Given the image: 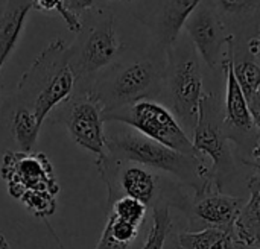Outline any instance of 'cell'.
I'll return each mask as SVG.
<instances>
[{"label":"cell","mask_w":260,"mask_h":249,"mask_svg":"<svg viewBox=\"0 0 260 249\" xmlns=\"http://www.w3.org/2000/svg\"><path fill=\"white\" fill-rule=\"evenodd\" d=\"M241 207L239 198L224 195L210 181L195 192L192 202L186 207L190 224L187 231L216 228L233 234V224Z\"/></svg>","instance_id":"12"},{"label":"cell","mask_w":260,"mask_h":249,"mask_svg":"<svg viewBox=\"0 0 260 249\" xmlns=\"http://www.w3.org/2000/svg\"><path fill=\"white\" fill-rule=\"evenodd\" d=\"M163 249H180L178 246V240H177V234L174 233V230L171 228L168 237H166V242H165V246Z\"/></svg>","instance_id":"26"},{"label":"cell","mask_w":260,"mask_h":249,"mask_svg":"<svg viewBox=\"0 0 260 249\" xmlns=\"http://www.w3.org/2000/svg\"><path fill=\"white\" fill-rule=\"evenodd\" d=\"M62 5H64V9L70 15H73L76 18H82V15L87 11L94 8L96 0H62Z\"/></svg>","instance_id":"25"},{"label":"cell","mask_w":260,"mask_h":249,"mask_svg":"<svg viewBox=\"0 0 260 249\" xmlns=\"http://www.w3.org/2000/svg\"><path fill=\"white\" fill-rule=\"evenodd\" d=\"M20 201L27 207V210L37 218L46 219L56 211V198L55 195L44 190H29L24 192Z\"/></svg>","instance_id":"23"},{"label":"cell","mask_w":260,"mask_h":249,"mask_svg":"<svg viewBox=\"0 0 260 249\" xmlns=\"http://www.w3.org/2000/svg\"><path fill=\"white\" fill-rule=\"evenodd\" d=\"M190 141L197 155H207L210 158L212 167L209 169V180L216 189L222 190V186L233 176L235 163L224 129L219 102L212 93H206L200 103L198 120Z\"/></svg>","instance_id":"7"},{"label":"cell","mask_w":260,"mask_h":249,"mask_svg":"<svg viewBox=\"0 0 260 249\" xmlns=\"http://www.w3.org/2000/svg\"><path fill=\"white\" fill-rule=\"evenodd\" d=\"M146 208L148 207L145 204L139 202L137 199L122 196L110 205V213L114 215L117 219L125 221V222L133 224L140 228V225L143 224L145 216H146Z\"/></svg>","instance_id":"22"},{"label":"cell","mask_w":260,"mask_h":249,"mask_svg":"<svg viewBox=\"0 0 260 249\" xmlns=\"http://www.w3.org/2000/svg\"><path fill=\"white\" fill-rule=\"evenodd\" d=\"M233 73L242 90V94L248 103L253 119L260 125V65L256 55H251L248 49L239 50L235 47L233 40Z\"/></svg>","instance_id":"14"},{"label":"cell","mask_w":260,"mask_h":249,"mask_svg":"<svg viewBox=\"0 0 260 249\" xmlns=\"http://www.w3.org/2000/svg\"><path fill=\"white\" fill-rule=\"evenodd\" d=\"M180 249H233V234L229 231L206 228L200 231H181L177 234Z\"/></svg>","instance_id":"17"},{"label":"cell","mask_w":260,"mask_h":249,"mask_svg":"<svg viewBox=\"0 0 260 249\" xmlns=\"http://www.w3.org/2000/svg\"><path fill=\"white\" fill-rule=\"evenodd\" d=\"M105 155L116 163H136L148 169L174 175L193 187L195 192L210 183L209 167L203 157L184 155L168 149L131 128L107 137Z\"/></svg>","instance_id":"2"},{"label":"cell","mask_w":260,"mask_h":249,"mask_svg":"<svg viewBox=\"0 0 260 249\" xmlns=\"http://www.w3.org/2000/svg\"><path fill=\"white\" fill-rule=\"evenodd\" d=\"M0 249H11L9 243L5 239V236H2V234H0Z\"/></svg>","instance_id":"28"},{"label":"cell","mask_w":260,"mask_h":249,"mask_svg":"<svg viewBox=\"0 0 260 249\" xmlns=\"http://www.w3.org/2000/svg\"><path fill=\"white\" fill-rule=\"evenodd\" d=\"M56 110L58 119L69 129L73 141L93 152L98 160L105 155L102 106L91 90H75L73 94Z\"/></svg>","instance_id":"8"},{"label":"cell","mask_w":260,"mask_h":249,"mask_svg":"<svg viewBox=\"0 0 260 249\" xmlns=\"http://www.w3.org/2000/svg\"><path fill=\"white\" fill-rule=\"evenodd\" d=\"M183 29L195 52L203 58L209 68H215L222 61L227 41L235 35L227 30V24L207 0L200 2L187 17Z\"/></svg>","instance_id":"10"},{"label":"cell","mask_w":260,"mask_h":249,"mask_svg":"<svg viewBox=\"0 0 260 249\" xmlns=\"http://www.w3.org/2000/svg\"><path fill=\"white\" fill-rule=\"evenodd\" d=\"M201 0H149L139 17L149 26L157 44L166 50L181 35L183 26Z\"/></svg>","instance_id":"13"},{"label":"cell","mask_w":260,"mask_h":249,"mask_svg":"<svg viewBox=\"0 0 260 249\" xmlns=\"http://www.w3.org/2000/svg\"><path fill=\"white\" fill-rule=\"evenodd\" d=\"M126 2H133V0H126Z\"/></svg>","instance_id":"29"},{"label":"cell","mask_w":260,"mask_h":249,"mask_svg":"<svg viewBox=\"0 0 260 249\" xmlns=\"http://www.w3.org/2000/svg\"><path fill=\"white\" fill-rule=\"evenodd\" d=\"M233 40L232 35L227 41V47L221 61L224 76H225V117H224V129L227 132L229 140H238V143H248L250 138L254 143H259V125L251 116L248 103L242 94V90L233 73Z\"/></svg>","instance_id":"11"},{"label":"cell","mask_w":260,"mask_h":249,"mask_svg":"<svg viewBox=\"0 0 260 249\" xmlns=\"http://www.w3.org/2000/svg\"><path fill=\"white\" fill-rule=\"evenodd\" d=\"M0 175L14 199H20L29 190H44L55 196L59 192L55 170L41 152H6L0 166Z\"/></svg>","instance_id":"9"},{"label":"cell","mask_w":260,"mask_h":249,"mask_svg":"<svg viewBox=\"0 0 260 249\" xmlns=\"http://www.w3.org/2000/svg\"><path fill=\"white\" fill-rule=\"evenodd\" d=\"M0 12H2V6H0Z\"/></svg>","instance_id":"30"},{"label":"cell","mask_w":260,"mask_h":249,"mask_svg":"<svg viewBox=\"0 0 260 249\" xmlns=\"http://www.w3.org/2000/svg\"><path fill=\"white\" fill-rule=\"evenodd\" d=\"M250 199L239 208L233 224V240L248 246H259L260 242V178L259 170L248 180Z\"/></svg>","instance_id":"16"},{"label":"cell","mask_w":260,"mask_h":249,"mask_svg":"<svg viewBox=\"0 0 260 249\" xmlns=\"http://www.w3.org/2000/svg\"><path fill=\"white\" fill-rule=\"evenodd\" d=\"M32 9V0H5L0 12V72L14 52Z\"/></svg>","instance_id":"15"},{"label":"cell","mask_w":260,"mask_h":249,"mask_svg":"<svg viewBox=\"0 0 260 249\" xmlns=\"http://www.w3.org/2000/svg\"><path fill=\"white\" fill-rule=\"evenodd\" d=\"M88 18H81V30L76 40L69 44L70 67L76 78L79 90H90L88 82L96 79L107 67H110L122 52L114 15L105 8H91Z\"/></svg>","instance_id":"5"},{"label":"cell","mask_w":260,"mask_h":249,"mask_svg":"<svg viewBox=\"0 0 260 249\" xmlns=\"http://www.w3.org/2000/svg\"><path fill=\"white\" fill-rule=\"evenodd\" d=\"M105 122H117L151 138L168 149L184 155H197L190 137L181 128L174 113L154 99H142L126 106L102 114ZM200 157V155H198Z\"/></svg>","instance_id":"6"},{"label":"cell","mask_w":260,"mask_h":249,"mask_svg":"<svg viewBox=\"0 0 260 249\" xmlns=\"http://www.w3.org/2000/svg\"><path fill=\"white\" fill-rule=\"evenodd\" d=\"M40 129L41 128L38 126L34 114L29 110L17 105L11 117V132L20 152H32Z\"/></svg>","instance_id":"19"},{"label":"cell","mask_w":260,"mask_h":249,"mask_svg":"<svg viewBox=\"0 0 260 249\" xmlns=\"http://www.w3.org/2000/svg\"><path fill=\"white\" fill-rule=\"evenodd\" d=\"M233 249H260V248L259 246H248V245H242V243L235 242V243H233Z\"/></svg>","instance_id":"27"},{"label":"cell","mask_w":260,"mask_h":249,"mask_svg":"<svg viewBox=\"0 0 260 249\" xmlns=\"http://www.w3.org/2000/svg\"><path fill=\"white\" fill-rule=\"evenodd\" d=\"M165 53L166 59L161 90L166 91L172 108L171 111L189 135V132H193L200 103L206 94L200 58L189 38L181 35L165 50Z\"/></svg>","instance_id":"4"},{"label":"cell","mask_w":260,"mask_h":249,"mask_svg":"<svg viewBox=\"0 0 260 249\" xmlns=\"http://www.w3.org/2000/svg\"><path fill=\"white\" fill-rule=\"evenodd\" d=\"M139 227L110 213L96 249H129L139 237Z\"/></svg>","instance_id":"18"},{"label":"cell","mask_w":260,"mask_h":249,"mask_svg":"<svg viewBox=\"0 0 260 249\" xmlns=\"http://www.w3.org/2000/svg\"><path fill=\"white\" fill-rule=\"evenodd\" d=\"M171 228L172 218L169 211V204L158 199L152 204V225L142 249H163Z\"/></svg>","instance_id":"20"},{"label":"cell","mask_w":260,"mask_h":249,"mask_svg":"<svg viewBox=\"0 0 260 249\" xmlns=\"http://www.w3.org/2000/svg\"><path fill=\"white\" fill-rule=\"evenodd\" d=\"M75 88L76 78L70 67L69 44L53 40L21 76L17 85V102L34 114L41 128L49 114L66 102Z\"/></svg>","instance_id":"1"},{"label":"cell","mask_w":260,"mask_h":249,"mask_svg":"<svg viewBox=\"0 0 260 249\" xmlns=\"http://www.w3.org/2000/svg\"><path fill=\"white\" fill-rule=\"evenodd\" d=\"M32 8L43 11V12H56L62 17V20L66 21L67 27L78 33L81 30V18H76L73 15H70L62 5V0H32Z\"/></svg>","instance_id":"24"},{"label":"cell","mask_w":260,"mask_h":249,"mask_svg":"<svg viewBox=\"0 0 260 249\" xmlns=\"http://www.w3.org/2000/svg\"><path fill=\"white\" fill-rule=\"evenodd\" d=\"M227 27L235 21H245L257 14L259 0H207Z\"/></svg>","instance_id":"21"},{"label":"cell","mask_w":260,"mask_h":249,"mask_svg":"<svg viewBox=\"0 0 260 249\" xmlns=\"http://www.w3.org/2000/svg\"><path fill=\"white\" fill-rule=\"evenodd\" d=\"M163 72L165 61L154 56L125 58L99 73L90 90L105 114L158 94L163 87Z\"/></svg>","instance_id":"3"}]
</instances>
